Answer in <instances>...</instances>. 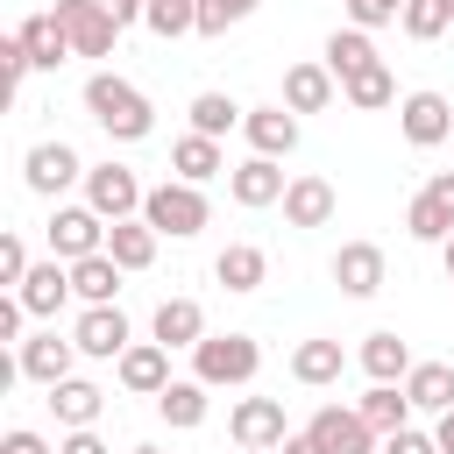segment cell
Returning a JSON list of instances; mask_svg holds the SVG:
<instances>
[{
	"label": "cell",
	"mask_w": 454,
	"mask_h": 454,
	"mask_svg": "<svg viewBox=\"0 0 454 454\" xmlns=\"http://www.w3.org/2000/svg\"><path fill=\"white\" fill-rule=\"evenodd\" d=\"M227 433H234V447H284V440H291L284 397H241V404L227 411Z\"/></svg>",
	"instance_id": "obj_11"
},
{
	"label": "cell",
	"mask_w": 454,
	"mask_h": 454,
	"mask_svg": "<svg viewBox=\"0 0 454 454\" xmlns=\"http://www.w3.org/2000/svg\"><path fill=\"white\" fill-rule=\"evenodd\" d=\"M71 340H78L85 362H121L135 333H128V312H121V305H85L78 326H71Z\"/></svg>",
	"instance_id": "obj_9"
},
{
	"label": "cell",
	"mask_w": 454,
	"mask_h": 454,
	"mask_svg": "<svg viewBox=\"0 0 454 454\" xmlns=\"http://www.w3.org/2000/svg\"><path fill=\"white\" fill-rule=\"evenodd\" d=\"M241 454H277V447H241Z\"/></svg>",
	"instance_id": "obj_51"
},
{
	"label": "cell",
	"mask_w": 454,
	"mask_h": 454,
	"mask_svg": "<svg viewBox=\"0 0 454 454\" xmlns=\"http://www.w3.org/2000/svg\"><path fill=\"white\" fill-rule=\"evenodd\" d=\"M142 199H149V192H142V177H135L128 163H92V170H85V206H92V213H106V220H135Z\"/></svg>",
	"instance_id": "obj_7"
},
{
	"label": "cell",
	"mask_w": 454,
	"mask_h": 454,
	"mask_svg": "<svg viewBox=\"0 0 454 454\" xmlns=\"http://www.w3.org/2000/svg\"><path fill=\"white\" fill-rule=\"evenodd\" d=\"M99 7H106V14H114V21H121V28H135V21H142V14H149V0H99Z\"/></svg>",
	"instance_id": "obj_45"
},
{
	"label": "cell",
	"mask_w": 454,
	"mask_h": 454,
	"mask_svg": "<svg viewBox=\"0 0 454 454\" xmlns=\"http://www.w3.org/2000/svg\"><path fill=\"white\" fill-rule=\"evenodd\" d=\"M355 411H362L376 433H397V426H411V397H404V383H369V390L355 397Z\"/></svg>",
	"instance_id": "obj_32"
},
{
	"label": "cell",
	"mask_w": 454,
	"mask_h": 454,
	"mask_svg": "<svg viewBox=\"0 0 454 454\" xmlns=\"http://www.w3.org/2000/svg\"><path fill=\"white\" fill-rule=\"evenodd\" d=\"M14 291H21L28 319H50L64 298H78V291H71V262H64V255H50V262H28V277H21Z\"/></svg>",
	"instance_id": "obj_16"
},
{
	"label": "cell",
	"mask_w": 454,
	"mask_h": 454,
	"mask_svg": "<svg viewBox=\"0 0 454 454\" xmlns=\"http://www.w3.org/2000/svg\"><path fill=\"white\" fill-rule=\"evenodd\" d=\"M369 64H383V57H376V43H369V28H355V21H348V28H333V35H326V71H333L340 85H348V78H362Z\"/></svg>",
	"instance_id": "obj_27"
},
{
	"label": "cell",
	"mask_w": 454,
	"mask_h": 454,
	"mask_svg": "<svg viewBox=\"0 0 454 454\" xmlns=\"http://www.w3.org/2000/svg\"><path fill=\"white\" fill-rule=\"evenodd\" d=\"M284 170H277V156H248V163H234L227 170V192H234V206H248V213H262V206H284Z\"/></svg>",
	"instance_id": "obj_13"
},
{
	"label": "cell",
	"mask_w": 454,
	"mask_h": 454,
	"mask_svg": "<svg viewBox=\"0 0 454 454\" xmlns=\"http://www.w3.org/2000/svg\"><path fill=\"white\" fill-rule=\"evenodd\" d=\"M340 369H348L340 340H298V348H291V376H298L305 390H326V383H340Z\"/></svg>",
	"instance_id": "obj_29"
},
{
	"label": "cell",
	"mask_w": 454,
	"mask_h": 454,
	"mask_svg": "<svg viewBox=\"0 0 454 454\" xmlns=\"http://www.w3.org/2000/svg\"><path fill=\"white\" fill-rule=\"evenodd\" d=\"M121 277H128V270H121V262L106 255V248H99V255H85V262H71V291H78L85 305H114Z\"/></svg>",
	"instance_id": "obj_31"
},
{
	"label": "cell",
	"mask_w": 454,
	"mask_h": 454,
	"mask_svg": "<svg viewBox=\"0 0 454 454\" xmlns=\"http://www.w3.org/2000/svg\"><path fill=\"white\" fill-rule=\"evenodd\" d=\"M149 333H156L163 348H199V340H206V312H199V298H163L156 319H149Z\"/></svg>",
	"instance_id": "obj_25"
},
{
	"label": "cell",
	"mask_w": 454,
	"mask_h": 454,
	"mask_svg": "<svg viewBox=\"0 0 454 454\" xmlns=\"http://www.w3.org/2000/svg\"><path fill=\"white\" fill-rule=\"evenodd\" d=\"M170 170H177L184 184H206V177H220V170H227V149H220L213 135H199V128H192V135H177V142H170Z\"/></svg>",
	"instance_id": "obj_24"
},
{
	"label": "cell",
	"mask_w": 454,
	"mask_h": 454,
	"mask_svg": "<svg viewBox=\"0 0 454 454\" xmlns=\"http://www.w3.org/2000/svg\"><path fill=\"white\" fill-rule=\"evenodd\" d=\"M0 454H57V447H50L43 433H28V426H14V433L0 440Z\"/></svg>",
	"instance_id": "obj_44"
},
{
	"label": "cell",
	"mask_w": 454,
	"mask_h": 454,
	"mask_svg": "<svg viewBox=\"0 0 454 454\" xmlns=\"http://www.w3.org/2000/svg\"><path fill=\"white\" fill-rule=\"evenodd\" d=\"M28 71H35V64H28V50H21V35H7V43H0V78H7V92H14V85H21Z\"/></svg>",
	"instance_id": "obj_41"
},
{
	"label": "cell",
	"mask_w": 454,
	"mask_h": 454,
	"mask_svg": "<svg viewBox=\"0 0 454 454\" xmlns=\"http://www.w3.org/2000/svg\"><path fill=\"white\" fill-rule=\"evenodd\" d=\"M305 433H312L326 454H383V447H376L383 433H376V426H369L355 404H319V411L305 419Z\"/></svg>",
	"instance_id": "obj_5"
},
{
	"label": "cell",
	"mask_w": 454,
	"mask_h": 454,
	"mask_svg": "<svg viewBox=\"0 0 454 454\" xmlns=\"http://www.w3.org/2000/svg\"><path fill=\"white\" fill-rule=\"evenodd\" d=\"M390 7H397V14H404V0H390Z\"/></svg>",
	"instance_id": "obj_52"
},
{
	"label": "cell",
	"mask_w": 454,
	"mask_h": 454,
	"mask_svg": "<svg viewBox=\"0 0 454 454\" xmlns=\"http://www.w3.org/2000/svg\"><path fill=\"white\" fill-rule=\"evenodd\" d=\"M142 28H149V35H163V43H177V35H199V0H149Z\"/></svg>",
	"instance_id": "obj_36"
},
{
	"label": "cell",
	"mask_w": 454,
	"mask_h": 454,
	"mask_svg": "<svg viewBox=\"0 0 454 454\" xmlns=\"http://www.w3.org/2000/svg\"><path fill=\"white\" fill-rule=\"evenodd\" d=\"M426 192H433V199H440V206L454 213V170H440V177H426Z\"/></svg>",
	"instance_id": "obj_46"
},
{
	"label": "cell",
	"mask_w": 454,
	"mask_h": 454,
	"mask_svg": "<svg viewBox=\"0 0 454 454\" xmlns=\"http://www.w3.org/2000/svg\"><path fill=\"white\" fill-rule=\"evenodd\" d=\"M383 454H440V440L419 426H397V433H383Z\"/></svg>",
	"instance_id": "obj_40"
},
{
	"label": "cell",
	"mask_w": 454,
	"mask_h": 454,
	"mask_svg": "<svg viewBox=\"0 0 454 454\" xmlns=\"http://www.w3.org/2000/svg\"><path fill=\"white\" fill-rule=\"evenodd\" d=\"M156 241H163V234H156V227H149L142 213H135V220H114V227H106V255H114L121 270H149V262H156Z\"/></svg>",
	"instance_id": "obj_28"
},
{
	"label": "cell",
	"mask_w": 454,
	"mask_h": 454,
	"mask_svg": "<svg viewBox=\"0 0 454 454\" xmlns=\"http://www.w3.org/2000/svg\"><path fill=\"white\" fill-rule=\"evenodd\" d=\"M255 369H262L255 333H206L192 348V376L213 383V390H241V383H255Z\"/></svg>",
	"instance_id": "obj_2"
},
{
	"label": "cell",
	"mask_w": 454,
	"mask_h": 454,
	"mask_svg": "<svg viewBox=\"0 0 454 454\" xmlns=\"http://www.w3.org/2000/svg\"><path fill=\"white\" fill-rule=\"evenodd\" d=\"M262 0H199V35H227L234 21H248Z\"/></svg>",
	"instance_id": "obj_38"
},
{
	"label": "cell",
	"mask_w": 454,
	"mask_h": 454,
	"mask_svg": "<svg viewBox=\"0 0 454 454\" xmlns=\"http://www.w3.org/2000/svg\"><path fill=\"white\" fill-rule=\"evenodd\" d=\"M128 454H163V447H128Z\"/></svg>",
	"instance_id": "obj_50"
},
{
	"label": "cell",
	"mask_w": 454,
	"mask_h": 454,
	"mask_svg": "<svg viewBox=\"0 0 454 454\" xmlns=\"http://www.w3.org/2000/svg\"><path fill=\"white\" fill-rule=\"evenodd\" d=\"M85 114H92L114 142H142V135L156 128L149 92H142V85H128L121 71H92V78H85Z\"/></svg>",
	"instance_id": "obj_1"
},
{
	"label": "cell",
	"mask_w": 454,
	"mask_h": 454,
	"mask_svg": "<svg viewBox=\"0 0 454 454\" xmlns=\"http://www.w3.org/2000/svg\"><path fill=\"white\" fill-rule=\"evenodd\" d=\"M433 440H440V454H454V411H440V426H433Z\"/></svg>",
	"instance_id": "obj_48"
},
{
	"label": "cell",
	"mask_w": 454,
	"mask_h": 454,
	"mask_svg": "<svg viewBox=\"0 0 454 454\" xmlns=\"http://www.w3.org/2000/svg\"><path fill=\"white\" fill-rule=\"evenodd\" d=\"M99 404H106V390H99V383H85V376L50 383V411H57V426H64V433H71V426H92V419H99Z\"/></svg>",
	"instance_id": "obj_30"
},
{
	"label": "cell",
	"mask_w": 454,
	"mask_h": 454,
	"mask_svg": "<svg viewBox=\"0 0 454 454\" xmlns=\"http://www.w3.org/2000/svg\"><path fill=\"white\" fill-rule=\"evenodd\" d=\"M142 220H149L156 234H170V241H192V234L213 220V206H206V192H199V184L170 177V184H156V192L142 199Z\"/></svg>",
	"instance_id": "obj_3"
},
{
	"label": "cell",
	"mask_w": 454,
	"mask_h": 454,
	"mask_svg": "<svg viewBox=\"0 0 454 454\" xmlns=\"http://www.w3.org/2000/svg\"><path fill=\"white\" fill-rule=\"evenodd\" d=\"M277 454H326V447H319V440H312V433H291V440H284V447H277Z\"/></svg>",
	"instance_id": "obj_47"
},
{
	"label": "cell",
	"mask_w": 454,
	"mask_h": 454,
	"mask_svg": "<svg viewBox=\"0 0 454 454\" xmlns=\"http://www.w3.org/2000/svg\"><path fill=\"white\" fill-rule=\"evenodd\" d=\"M206 397H213V383H199V376H170V383L156 390V411H163L170 433H192V426H206Z\"/></svg>",
	"instance_id": "obj_20"
},
{
	"label": "cell",
	"mask_w": 454,
	"mask_h": 454,
	"mask_svg": "<svg viewBox=\"0 0 454 454\" xmlns=\"http://www.w3.org/2000/svg\"><path fill=\"white\" fill-rule=\"evenodd\" d=\"M106 227H114V220H106V213H92V206H57L43 234H50V255L85 262V255H99V248H106Z\"/></svg>",
	"instance_id": "obj_4"
},
{
	"label": "cell",
	"mask_w": 454,
	"mask_h": 454,
	"mask_svg": "<svg viewBox=\"0 0 454 454\" xmlns=\"http://www.w3.org/2000/svg\"><path fill=\"white\" fill-rule=\"evenodd\" d=\"M14 35H21V50H28V64H35V71H57V64H71V57H78L57 14H28Z\"/></svg>",
	"instance_id": "obj_21"
},
{
	"label": "cell",
	"mask_w": 454,
	"mask_h": 454,
	"mask_svg": "<svg viewBox=\"0 0 454 454\" xmlns=\"http://www.w3.org/2000/svg\"><path fill=\"white\" fill-rule=\"evenodd\" d=\"M184 114H192V128H199V135H213V142H220L227 128H241V121H248V106H234L227 92H192V106H184Z\"/></svg>",
	"instance_id": "obj_34"
},
{
	"label": "cell",
	"mask_w": 454,
	"mask_h": 454,
	"mask_svg": "<svg viewBox=\"0 0 454 454\" xmlns=\"http://www.w3.org/2000/svg\"><path fill=\"white\" fill-rule=\"evenodd\" d=\"M404 234H411V241H447V234H454V213H447L433 192H411V206H404Z\"/></svg>",
	"instance_id": "obj_35"
},
{
	"label": "cell",
	"mask_w": 454,
	"mask_h": 454,
	"mask_svg": "<svg viewBox=\"0 0 454 454\" xmlns=\"http://www.w3.org/2000/svg\"><path fill=\"white\" fill-rule=\"evenodd\" d=\"M355 362H362V376H369V383H404V376H411V348H404L390 326L362 333V355H355Z\"/></svg>",
	"instance_id": "obj_23"
},
{
	"label": "cell",
	"mask_w": 454,
	"mask_h": 454,
	"mask_svg": "<svg viewBox=\"0 0 454 454\" xmlns=\"http://www.w3.org/2000/svg\"><path fill=\"white\" fill-rule=\"evenodd\" d=\"M397 28L411 35V43H440L454 21H447V0H404V14H397Z\"/></svg>",
	"instance_id": "obj_37"
},
{
	"label": "cell",
	"mask_w": 454,
	"mask_h": 454,
	"mask_svg": "<svg viewBox=\"0 0 454 454\" xmlns=\"http://www.w3.org/2000/svg\"><path fill=\"white\" fill-rule=\"evenodd\" d=\"M241 135H248L255 156H291V149H298V114H291V106H248Z\"/></svg>",
	"instance_id": "obj_19"
},
{
	"label": "cell",
	"mask_w": 454,
	"mask_h": 454,
	"mask_svg": "<svg viewBox=\"0 0 454 454\" xmlns=\"http://www.w3.org/2000/svg\"><path fill=\"white\" fill-rule=\"evenodd\" d=\"M333 206H340V199H333V184H326V177H312V170L284 184V220H291V227H326V220H333Z\"/></svg>",
	"instance_id": "obj_22"
},
{
	"label": "cell",
	"mask_w": 454,
	"mask_h": 454,
	"mask_svg": "<svg viewBox=\"0 0 454 454\" xmlns=\"http://www.w3.org/2000/svg\"><path fill=\"white\" fill-rule=\"evenodd\" d=\"M28 277V248H21V234H0V284H21Z\"/></svg>",
	"instance_id": "obj_42"
},
{
	"label": "cell",
	"mask_w": 454,
	"mask_h": 454,
	"mask_svg": "<svg viewBox=\"0 0 454 454\" xmlns=\"http://www.w3.org/2000/svg\"><path fill=\"white\" fill-rule=\"evenodd\" d=\"M340 7H348V21H355V28H390V21H397V7H390V0H340Z\"/></svg>",
	"instance_id": "obj_39"
},
{
	"label": "cell",
	"mask_w": 454,
	"mask_h": 454,
	"mask_svg": "<svg viewBox=\"0 0 454 454\" xmlns=\"http://www.w3.org/2000/svg\"><path fill=\"white\" fill-rule=\"evenodd\" d=\"M50 14L64 21V35H71V50H78V57H106V50H114V35H121V21H114L99 0H57Z\"/></svg>",
	"instance_id": "obj_10"
},
{
	"label": "cell",
	"mask_w": 454,
	"mask_h": 454,
	"mask_svg": "<svg viewBox=\"0 0 454 454\" xmlns=\"http://www.w3.org/2000/svg\"><path fill=\"white\" fill-rule=\"evenodd\" d=\"M440 262H447V284H454V234L440 241Z\"/></svg>",
	"instance_id": "obj_49"
},
{
	"label": "cell",
	"mask_w": 454,
	"mask_h": 454,
	"mask_svg": "<svg viewBox=\"0 0 454 454\" xmlns=\"http://www.w3.org/2000/svg\"><path fill=\"white\" fill-rule=\"evenodd\" d=\"M213 277H220V291L248 298V291H262V284H270V255H262L255 241H227V248L213 255Z\"/></svg>",
	"instance_id": "obj_17"
},
{
	"label": "cell",
	"mask_w": 454,
	"mask_h": 454,
	"mask_svg": "<svg viewBox=\"0 0 454 454\" xmlns=\"http://www.w3.org/2000/svg\"><path fill=\"white\" fill-rule=\"evenodd\" d=\"M114 376H121V390L128 397H156L163 383H170V348L149 333V340H128V355L114 362Z\"/></svg>",
	"instance_id": "obj_12"
},
{
	"label": "cell",
	"mask_w": 454,
	"mask_h": 454,
	"mask_svg": "<svg viewBox=\"0 0 454 454\" xmlns=\"http://www.w3.org/2000/svg\"><path fill=\"white\" fill-rule=\"evenodd\" d=\"M85 170H92V163H78V149H71V142H35V149L21 156V177H28V192H35V199H57V192L85 184Z\"/></svg>",
	"instance_id": "obj_6"
},
{
	"label": "cell",
	"mask_w": 454,
	"mask_h": 454,
	"mask_svg": "<svg viewBox=\"0 0 454 454\" xmlns=\"http://www.w3.org/2000/svg\"><path fill=\"white\" fill-rule=\"evenodd\" d=\"M57 454H114V447H106V440H99L92 426H71V433L57 440Z\"/></svg>",
	"instance_id": "obj_43"
},
{
	"label": "cell",
	"mask_w": 454,
	"mask_h": 454,
	"mask_svg": "<svg viewBox=\"0 0 454 454\" xmlns=\"http://www.w3.org/2000/svg\"><path fill=\"white\" fill-rule=\"evenodd\" d=\"M404 397H411V411H454V362H411V376H404Z\"/></svg>",
	"instance_id": "obj_26"
},
{
	"label": "cell",
	"mask_w": 454,
	"mask_h": 454,
	"mask_svg": "<svg viewBox=\"0 0 454 454\" xmlns=\"http://www.w3.org/2000/svg\"><path fill=\"white\" fill-rule=\"evenodd\" d=\"M333 92H340V78L326 71V57H319V64H291V71H284V106H291V114H326V106H333Z\"/></svg>",
	"instance_id": "obj_18"
},
{
	"label": "cell",
	"mask_w": 454,
	"mask_h": 454,
	"mask_svg": "<svg viewBox=\"0 0 454 454\" xmlns=\"http://www.w3.org/2000/svg\"><path fill=\"white\" fill-rule=\"evenodd\" d=\"M14 362H21V376H28V383H43V390H50V383H64V376H71L78 340H57V326H50V333H28V340L14 348Z\"/></svg>",
	"instance_id": "obj_14"
},
{
	"label": "cell",
	"mask_w": 454,
	"mask_h": 454,
	"mask_svg": "<svg viewBox=\"0 0 454 454\" xmlns=\"http://www.w3.org/2000/svg\"><path fill=\"white\" fill-rule=\"evenodd\" d=\"M340 99H348L355 114H383V106H397V78H390V64H369L362 78H348Z\"/></svg>",
	"instance_id": "obj_33"
},
{
	"label": "cell",
	"mask_w": 454,
	"mask_h": 454,
	"mask_svg": "<svg viewBox=\"0 0 454 454\" xmlns=\"http://www.w3.org/2000/svg\"><path fill=\"white\" fill-rule=\"evenodd\" d=\"M447 21H454V0H447Z\"/></svg>",
	"instance_id": "obj_53"
},
{
	"label": "cell",
	"mask_w": 454,
	"mask_h": 454,
	"mask_svg": "<svg viewBox=\"0 0 454 454\" xmlns=\"http://www.w3.org/2000/svg\"><path fill=\"white\" fill-rule=\"evenodd\" d=\"M383 248L376 241H340V255H333V284L348 291V298H376L383 291Z\"/></svg>",
	"instance_id": "obj_15"
},
{
	"label": "cell",
	"mask_w": 454,
	"mask_h": 454,
	"mask_svg": "<svg viewBox=\"0 0 454 454\" xmlns=\"http://www.w3.org/2000/svg\"><path fill=\"white\" fill-rule=\"evenodd\" d=\"M397 128H404L411 149H440L454 135V99L447 92H404L397 99Z\"/></svg>",
	"instance_id": "obj_8"
}]
</instances>
